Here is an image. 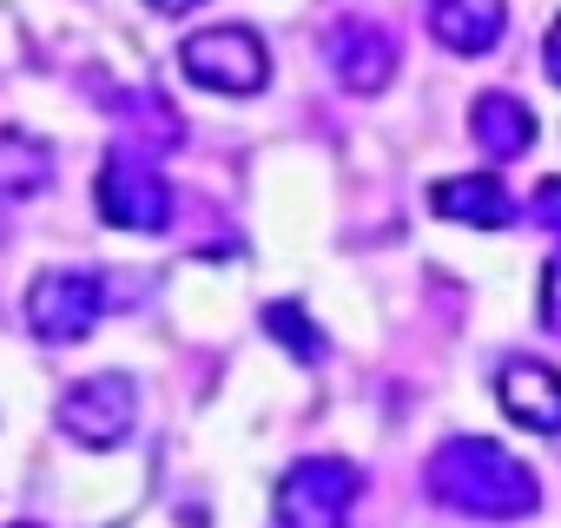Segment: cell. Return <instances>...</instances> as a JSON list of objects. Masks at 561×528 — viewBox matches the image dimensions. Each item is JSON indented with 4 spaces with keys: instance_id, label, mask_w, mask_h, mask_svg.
<instances>
[{
    "instance_id": "cell-1",
    "label": "cell",
    "mask_w": 561,
    "mask_h": 528,
    "mask_svg": "<svg viewBox=\"0 0 561 528\" xmlns=\"http://www.w3.org/2000/svg\"><path fill=\"white\" fill-rule=\"evenodd\" d=\"M423 489L430 502H443L449 515H469V521H522L541 508V482L522 456H508L502 443L489 436H449L430 449L423 462Z\"/></svg>"
},
{
    "instance_id": "cell-11",
    "label": "cell",
    "mask_w": 561,
    "mask_h": 528,
    "mask_svg": "<svg viewBox=\"0 0 561 528\" xmlns=\"http://www.w3.org/2000/svg\"><path fill=\"white\" fill-rule=\"evenodd\" d=\"M535 106H522L515 93H476L469 100V139L482 146V159L508 165V159H528L535 152Z\"/></svg>"
},
{
    "instance_id": "cell-4",
    "label": "cell",
    "mask_w": 561,
    "mask_h": 528,
    "mask_svg": "<svg viewBox=\"0 0 561 528\" xmlns=\"http://www.w3.org/2000/svg\"><path fill=\"white\" fill-rule=\"evenodd\" d=\"M93 205H100V218L113 231H146V238L172 231V185H165L152 152L113 146L100 159V172H93Z\"/></svg>"
},
{
    "instance_id": "cell-17",
    "label": "cell",
    "mask_w": 561,
    "mask_h": 528,
    "mask_svg": "<svg viewBox=\"0 0 561 528\" xmlns=\"http://www.w3.org/2000/svg\"><path fill=\"white\" fill-rule=\"evenodd\" d=\"M185 8H198V0H152V14H185Z\"/></svg>"
},
{
    "instance_id": "cell-12",
    "label": "cell",
    "mask_w": 561,
    "mask_h": 528,
    "mask_svg": "<svg viewBox=\"0 0 561 528\" xmlns=\"http://www.w3.org/2000/svg\"><path fill=\"white\" fill-rule=\"evenodd\" d=\"M54 185V146L27 126H0V198L21 205Z\"/></svg>"
},
{
    "instance_id": "cell-8",
    "label": "cell",
    "mask_w": 561,
    "mask_h": 528,
    "mask_svg": "<svg viewBox=\"0 0 561 528\" xmlns=\"http://www.w3.org/2000/svg\"><path fill=\"white\" fill-rule=\"evenodd\" d=\"M495 403L528 436H561V370L541 357H508L495 370Z\"/></svg>"
},
{
    "instance_id": "cell-7",
    "label": "cell",
    "mask_w": 561,
    "mask_h": 528,
    "mask_svg": "<svg viewBox=\"0 0 561 528\" xmlns=\"http://www.w3.org/2000/svg\"><path fill=\"white\" fill-rule=\"evenodd\" d=\"M324 54H331L337 87L357 93V100H377V93L397 80V34H390L383 21H364V14L337 21L331 41H324Z\"/></svg>"
},
{
    "instance_id": "cell-16",
    "label": "cell",
    "mask_w": 561,
    "mask_h": 528,
    "mask_svg": "<svg viewBox=\"0 0 561 528\" xmlns=\"http://www.w3.org/2000/svg\"><path fill=\"white\" fill-rule=\"evenodd\" d=\"M541 73H548V80L561 87V14H554V27L541 34Z\"/></svg>"
},
{
    "instance_id": "cell-18",
    "label": "cell",
    "mask_w": 561,
    "mask_h": 528,
    "mask_svg": "<svg viewBox=\"0 0 561 528\" xmlns=\"http://www.w3.org/2000/svg\"><path fill=\"white\" fill-rule=\"evenodd\" d=\"M14 528H41V521H14Z\"/></svg>"
},
{
    "instance_id": "cell-13",
    "label": "cell",
    "mask_w": 561,
    "mask_h": 528,
    "mask_svg": "<svg viewBox=\"0 0 561 528\" xmlns=\"http://www.w3.org/2000/svg\"><path fill=\"white\" fill-rule=\"evenodd\" d=\"M264 337L285 351V357H298V364H324V331H318V324H311V311H305V305H291V298L264 305Z\"/></svg>"
},
{
    "instance_id": "cell-14",
    "label": "cell",
    "mask_w": 561,
    "mask_h": 528,
    "mask_svg": "<svg viewBox=\"0 0 561 528\" xmlns=\"http://www.w3.org/2000/svg\"><path fill=\"white\" fill-rule=\"evenodd\" d=\"M535 305H541V331L561 337V251L541 264V291H535Z\"/></svg>"
},
{
    "instance_id": "cell-10",
    "label": "cell",
    "mask_w": 561,
    "mask_h": 528,
    "mask_svg": "<svg viewBox=\"0 0 561 528\" xmlns=\"http://www.w3.org/2000/svg\"><path fill=\"white\" fill-rule=\"evenodd\" d=\"M508 34V0H430V41L456 60L495 54Z\"/></svg>"
},
{
    "instance_id": "cell-3",
    "label": "cell",
    "mask_w": 561,
    "mask_h": 528,
    "mask_svg": "<svg viewBox=\"0 0 561 528\" xmlns=\"http://www.w3.org/2000/svg\"><path fill=\"white\" fill-rule=\"evenodd\" d=\"M21 318L41 344L67 351L80 337L100 331L106 318V278L93 272V264H47V272H34L27 298H21Z\"/></svg>"
},
{
    "instance_id": "cell-5",
    "label": "cell",
    "mask_w": 561,
    "mask_h": 528,
    "mask_svg": "<svg viewBox=\"0 0 561 528\" xmlns=\"http://www.w3.org/2000/svg\"><path fill=\"white\" fill-rule=\"evenodd\" d=\"M364 495V469L344 456H305L277 475L271 515L277 528H351V508Z\"/></svg>"
},
{
    "instance_id": "cell-9",
    "label": "cell",
    "mask_w": 561,
    "mask_h": 528,
    "mask_svg": "<svg viewBox=\"0 0 561 528\" xmlns=\"http://www.w3.org/2000/svg\"><path fill=\"white\" fill-rule=\"evenodd\" d=\"M430 211L449 218V225H469V231H508L515 225V198L495 172H456V179H436L430 185Z\"/></svg>"
},
{
    "instance_id": "cell-2",
    "label": "cell",
    "mask_w": 561,
    "mask_h": 528,
    "mask_svg": "<svg viewBox=\"0 0 561 528\" xmlns=\"http://www.w3.org/2000/svg\"><path fill=\"white\" fill-rule=\"evenodd\" d=\"M179 73L205 93H225V100H257L271 87V47L257 27L244 21H211V27H192L179 41Z\"/></svg>"
},
{
    "instance_id": "cell-6",
    "label": "cell",
    "mask_w": 561,
    "mask_h": 528,
    "mask_svg": "<svg viewBox=\"0 0 561 528\" xmlns=\"http://www.w3.org/2000/svg\"><path fill=\"white\" fill-rule=\"evenodd\" d=\"M54 423L80 449L133 443V429H139V383H133V370H93V377L67 383L60 403H54Z\"/></svg>"
},
{
    "instance_id": "cell-15",
    "label": "cell",
    "mask_w": 561,
    "mask_h": 528,
    "mask_svg": "<svg viewBox=\"0 0 561 528\" xmlns=\"http://www.w3.org/2000/svg\"><path fill=\"white\" fill-rule=\"evenodd\" d=\"M528 211H535V225H541V231H554V238H561V179H541V185L528 192Z\"/></svg>"
}]
</instances>
